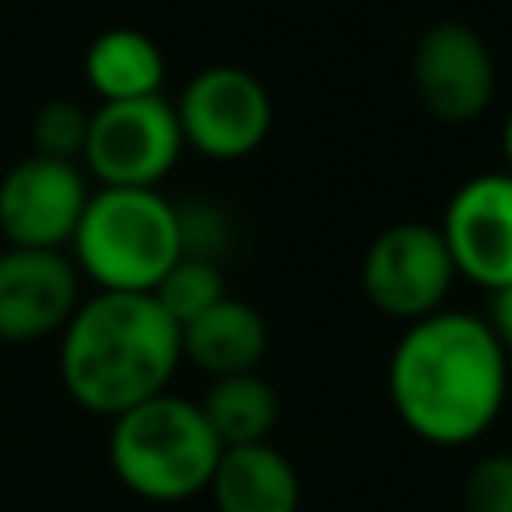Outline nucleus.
Segmentation results:
<instances>
[{
	"label": "nucleus",
	"instance_id": "f257e3e1",
	"mask_svg": "<svg viewBox=\"0 0 512 512\" xmlns=\"http://www.w3.org/2000/svg\"><path fill=\"white\" fill-rule=\"evenodd\" d=\"M388 396L400 424L436 448L480 440L508 396V352L488 320L432 312L404 328L388 356Z\"/></svg>",
	"mask_w": 512,
	"mask_h": 512
},
{
	"label": "nucleus",
	"instance_id": "f03ea898",
	"mask_svg": "<svg viewBox=\"0 0 512 512\" xmlns=\"http://www.w3.org/2000/svg\"><path fill=\"white\" fill-rule=\"evenodd\" d=\"M176 364L180 328L148 292H96L60 332L64 392L108 420L168 392Z\"/></svg>",
	"mask_w": 512,
	"mask_h": 512
},
{
	"label": "nucleus",
	"instance_id": "7ed1b4c3",
	"mask_svg": "<svg viewBox=\"0 0 512 512\" xmlns=\"http://www.w3.org/2000/svg\"><path fill=\"white\" fill-rule=\"evenodd\" d=\"M72 264L100 292H148L184 256L180 212L156 188H100L72 232Z\"/></svg>",
	"mask_w": 512,
	"mask_h": 512
},
{
	"label": "nucleus",
	"instance_id": "20e7f679",
	"mask_svg": "<svg viewBox=\"0 0 512 512\" xmlns=\"http://www.w3.org/2000/svg\"><path fill=\"white\" fill-rule=\"evenodd\" d=\"M220 452L200 404L172 392L128 408L108 432V464L116 480L152 504H180L208 492Z\"/></svg>",
	"mask_w": 512,
	"mask_h": 512
},
{
	"label": "nucleus",
	"instance_id": "39448f33",
	"mask_svg": "<svg viewBox=\"0 0 512 512\" xmlns=\"http://www.w3.org/2000/svg\"><path fill=\"white\" fill-rule=\"evenodd\" d=\"M184 136L164 96L116 100L88 112L80 160L100 188H156L180 160Z\"/></svg>",
	"mask_w": 512,
	"mask_h": 512
},
{
	"label": "nucleus",
	"instance_id": "423d86ee",
	"mask_svg": "<svg viewBox=\"0 0 512 512\" xmlns=\"http://www.w3.org/2000/svg\"><path fill=\"white\" fill-rule=\"evenodd\" d=\"M452 280H456V268L440 228L412 224V220L384 228L368 244L360 264V284L372 308L408 324L440 312Z\"/></svg>",
	"mask_w": 512,
	"mask_h": 512
},
{
	"label": "nucleus",
	"instance_id": "0eeeda50",
	"mask_svg": "<svg viewBox=\"0 0 512 512\" xmlns=\"http://www.w3.org/2000/svg\"><path fill=\"white\" fill-rule=\"evenodd\" d=\"M172 108L184 144L208 160H240L256 152L272 128L268 88L236 64H212L196 72Z\"/></svg>",
	"mask_w": 512,
	"mask_h": 512
},
{
	"label": "nucleus",
	"instance_id": "6e6552de",
	"mask_svg": "<svg viewBox=\"0 0 512 512\" xmlns=\"http://www.w3.org/2000/svg\"><path fill=\"white\" fill-rule=\"evenodd\" d=\"M92 188L72 160L24 156L0 180V232L8 248L60 252L84 216Z\"/></svg>",
	"mask_w": 512,
	"mask_h": 512
},
{
	"label": "nucleus",
	"instance_id": "1a4fd4ad",
	"mask_svg": "<svg viewBox=\"0 0 512 512\" xmlns=\"http://www.w3.org/2000/svg\"><path fill=\"white\" fill-rule=\"evenodd\" d=\"M456 276L500 292L512 288V172L464 180L440 220Z\"/></svg>",
	"mask_w": 512,
	"mask_h": 512
},
{
	"label": "nucleus",
	"instance_id": "9d476101",
	"mask_svg": "<svg viewBox=\"0 0 512 512\" xmlns=\"http://www.w3.org/2000/svg\"><path fill=\"white\" fill-rule=\"evenodd\" d=\"M412 88L420 104L448 124L480 116L496 96V64L476 28L440 20L412 48Z\"/></svg>",
	"mask_w": 512,
	"mask_h": 512
},
{
	"label": "nucleus",
	"instance_id": "9b49d317",
	"mask_svg": "<svg viewBox=\"0 0 512 512\" xmlns=\"http://www.w3.org/2000/svg\"><path fill=\"white\" fill-rule=\"evenodd\" d=\"M80 308V272L72 256L44 248L0 252V344H32L64 332Z\"/></svg>",
	"mask_w": 512,
	"mask_h": 512
},
{
	"label": "nucleus",
	"instance_id": "f8f14e48",
	"mask_svg": "<svg viewBox=\"0 0 512 512\" xmlns=\"http://www.w3.org/2000/svg\"><path fill=\"white\" fill-rule=\"evenodd\" d=\"M264 348H268L264 316L236 296L216 300L208 312H200L180 328V360H192L212 380L256 372Z\"/></svg>",
	"mask_w": 512,
	"mask_h": 512
},
{
	"label": "nucleus",
	"instance_id": "ddd939ff",
	"mask_svg": "<svg viewBox=\"0 0 512 512\" xmlns=\"http://www.w3.org/2000/svg\"><path fill=\"white\" fill-rule=\"evenodd\" d=\"M208 496L216 512H296L300 508V476L292 460L272 444L224 448Z\"/></svg>",
	"mask_w": 512,
	"mask_h": 512
},
{
	"label": "nucleus",
	"instance_id": "4468645a",
	"mask_svg": "<svg viewBox=\"0 0 512 512\" xmlns=\"http://www.w3.org/2000/svg\"><path fill=\"white\" fill-rule=\"evenodd\" d=\"M84 80L100 96V104L160 96L164 52L136 28H108L84 52Z\"/></svg>",
	"mask_w": 512,
	"mask_h": 512
},
{
	"label": "nucleus",
	"instance_id": "2eb2a0df",
	"mask_svg": "<svg viewBox=\"0 0 512 512\" xmlns=\"http://www.w3.org/2000/svg\"><path fill=\"white\" fill-rule=\"evenodd\" d=\"M200 412L212 436L220 440V448H244V444H268L280 420V400L264 376L240 372L212 380L208 396L200 400Z\"/></svg>",
	"mask_w": 512,
	"mask_h": 512
},
{
	"label": "nucleus",
	"instance_id": "dca6fc26",
	"mask_svg": "<svg viewBox=\"0 0 512 512\" xmlns=\"http://www.w3.org/2000/svg\"><path fill=\"white\" fill-rule=\"evenodd\" d=\"M224 272L216 268V260H200V256H180L164 280L152 288V300L168 312V320L176 328H184L188 320H196L200 312H208L216 300H224Z\"/></svg>",
	"mask_w": 512,
	"mask_h": 512
},
{
	"label": "nucleus",
	"instance_id": "f3484780",
	"mask_svg": "<svg viewBox=\"0 0 512 512\" xmlns=\"http://www.w3.org/2000/svg\"><path fill=\"white\" fill-rule=\"evenodd\" d=\"M88 136V112L72 100H52L32 120V152L48 160H80Z\"/></svg>",
	"mask_w": 512,
	"mask_h": 512
},
{
	"label": "nucleus",
	"instance_id": "a211bd4d",
	"mask_svg": "<svg viewBox=\"0 0 512 512\" xmlns=\"http://www.w3.org/2000/svg\"><path fill=\"white\" fill-rule=\"evenodd\" d=\"M464 512H512V452L476 460L464 476Z\"/></svg>",
	"mask_w": 512,
	"mask_h": 512
},
{
	"label": "nucleus",
	"instance_id": "6ab92c4d",
	"mask_svg": "<svg viewBox=\"0 0 512 512\" xmlns=\"http://www.w3.org/2000/svg\"><path fill=\"white\" fill-rule=\"evenodd\" d=\"M488 328L496 332L500 348L512 356V288L492 292V308H488Z\"/></svg>",
	"mask_w": 512,
	"mask_h": 512
},
{
	"label": "nucleus",
	"instance_id": "aec40b11",
	"mask_svg": "<svg viewBox=\"0 0 512 512\" xmlns=\"http://www.w3.org/2000/svg\"><path fill=\"white\" fill-rule=\"evenodd\" d=\"M500 148H504V160H508V172H512V112L504 120V136H500Z\"/></svg>",
	"mask_w": 512,
	"mask_h": 512
}]
</instances>
